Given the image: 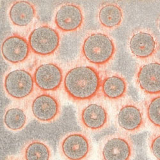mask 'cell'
Returning a JSON list of instances; mask_svg holds the SVG:
<instances>
[{
    "mask_svg": "<svg viewBox=\"0 0 160 160\" xmlns=\"http://www.w3.org/2000/svg\"><path fill=\"white\" fill-rule=\"evenodd\" d=\"M144 111L150 124L160 130V95L151 97L145 101Z\"/></svg>",
    "mask_w": 160,
    "mask_h": 160,
    "instance_id": "obj_20",
    "label": "cell"
},
{
    "mask_svg": "<svg viewBox=\"0 0 160 160\" xmlns=\"http://www.w3.org/2000/svg\"><path fill=\"white\" fill-rule=\"evenodd\" d=\"M99 154L101 160H133L135 145L128 135L115 132L102 138Z\"/></svg>",
    "mask_w": 160,
    "mask_h": 160,
    "instance_id": "obj_4",
    "label": "cell"
},
{
    "mask_svg": "<svg viewBox=\"0 0 160 160\" xmlns=\"http://www.w3.org/2000/svg\"><path fill=\"white\" fill-rule=\"evenodd\" d=\"M35 87L33 74L24 69L10 70L3 78L5 94L14 101H23L30 98Z\"/></svg>",
    "mask_w": 160,
    "mask_h": 160,
    "instance_id": "obj_7",
    "label": "cell"
},
{
    "mask_svg": "<svg viewBox=\"0 0 160 160\" xmlns=\"http://www.w3.org/2000/svg\"><path fill=\"white\" fill-rule=\"evenodd\" d=\"M23 160H52V150L46 142L34 139L26 142L21 149Z\"/></svg>",
    "mask_w": 160,
    "mask_h": 160,
    "instance_id": "obj_19",
    "label": "cell"
},
{
    "mask_svg": "<svg viewBox=\"0 0 160 160\" xmlns=\"http://www.w3.org/2000/svg\"><path fill=\"white\" fill-rule=\"evenodd\" d=\"M128 90L127 80L121 74L110 72L102 79L100 92L104 98L108 101H117L123 99Z\"/></svg>",
    "mask_w": 160,
    "mask_h": 160,
    "instance_id": "obj_16",
    "label": "cell"
},
{
    "mask_svg": "<svg viewBox=\"0 0 160 160\" xmlns=\"http://www.w3.org/2000/svg\"><path fill=\"white\" fill-rule=\"evenodd\" d=\"M63 71L55 62H44L37 65L33 76L36 87L44 92L58 90L63 85Z\"/></svg>",
    "mask_w": 160,
    "mask_h": 160,
    "instance_id": "obj_11",
    "label": "cell"
},
{
    "mask_svg": "<svg viewBox=\"0 0 160 160\" xmlns=\"http://www.w3.org/2000/svg\"><path fill=\"white\" fill-rule=\"evenodd\" d=\"M5 160H23L21 156H16V155H11L8 156Z\"/></svg>",
    "mask_w": 160,
    "mask_h": 160,
    "instance_id": "obj_22",
    "label": "cell"
},
{
    "mask_svg": "<svg viewBox=\"0 0 160 160\" xmlns=\"http://www.w3.org/2000/svg\"><path fill=\"white\" fill-rule=\"evenodd\" d=\"M135 81L144 94L153 96L160 95V60L148 61L139 65Z\"/></svg>",
    "mask_w": 160,
    "mask_h": 160,
    "instance_id": "obj_13",
    "label": "cell"
},
{
    "mask_svg": "<svg viewBox=\"0 0 160 160\" xmlns=\"http://www.w3.org/2000/svg\"><path fill=\"white\" fill-rule=\"evenodd\" d=\"M148 145L153 157L156 160H160V130L152 133L149 138Z\"/></svg>",
    "mask_w": 160,
    "mask_h": 160,
    "instance_id": "obj_21",
    "label": "cell"
},
{
    "mask_svg": "<svg viewBox=\"0 0 160 160\" xmlns=\"http://www.w3.org/2000/svg\"><path fill=\"white\" fill-rule=\"evenodd\" d=\"M157 25H158V28L159 31L160 32V18L158 19V22H157Z\"/></svg>",
    "mask_w": 160,
    "mask_h": 160,
    "instance_id": "obj_23",
    "label": "cell"
},
{
    "mask_svg": "<svg viewBox=\"0 0 160 160\" xmlns=\"http://www.w3.org/2000/svg\"><path fill=\"white\" fill-rule=\"evenodd\" d=\"M79 125L89 132H99L109 127L110 115L104 103L91 102L80 108L78 112Z\"/></svg>",
    "mask_w": 160,
    "mask_h": 160,
    "instance_id": "obj_9",
    "label": "cell"
},
{
    "mask_svg": "<svg viewBox=\"0 0 160 160\" xmlns=\"http://www.w3.org/2000/svg\"><path fill=\"white\" fill-rule=\"evenodd\" d=\"M53 21L57 29L62 33L76 32L85 23L84 11L78 4L63 3L56 10Z\"/></svg>",
    "mask_w": 160,
    "mask_h": 160,
    "instance_id": "obj_10",
    "label": "cell"
},
{
    "mask_svg": "<svg viewBox=\"0 0 160 160\" xmlns=\"http://www.w3.org/2000/svg\"><path fill=\"white\" fill-rule=\"evenodd\" d=\"M128 47L132 55L139 60L153 58L159 49L158 40L149 29H138L133 32L129 39Z\"/></svg>",
    "mask_w": 160,
    "mask_h": 160,
    "instance_id": "obj_12",
    "label": "cell"
},
{
    "mask_svg": "<svg viewBox=\"0 0 160 160\" xmlns=\"http://www.w3.org/2000/svg\"><path fill=\"white\" fill-rule=\"evenodd\" d=\"M97 18L99 24L103 29L114 30L122 24L124 12L118 4L106 3L99 8Z\"/></svg>",
    "mask_w": 160,
    "mask_h": 160,
    "instance_id": "obj_18",
    "label": "cell"
},
{
    "mask_svg": "<svg viewBox=\"0 0 160 160\" xmlns=\"http://www.w3.org/2000/svg\"><path fill=\"white\" fill-rule=\"evenodd\" d=\"M29 111L19 103H13L6 108L3 114V124L12 132L22 131L29 122Z\"/></svg>",
    "mask_w": 160,
    "mask_h": 160,
    "instance_id": "obj_17",
    "label": "cell"
},
{
    "mask_svg": "<svg viewBox=\"0 0 160 160\" xmlns=\"http://www.w3.org/2000/svg\"><path fill=\"white\" fill-rule=\"evenodd\" d=\"M32 116L41 123H51L60 117L62 105L60 100L51 92H39L32 96L28 103Z\"/></svg>",
    "mask_w": 160,
    "mask_h": 160,
    "instance_id": "obj_8",
    "label": "cell"
},
{
    "mask_svg": "<svg viewBox=\"0 0 160 160\" xmlns=\"http://www.w3.org/2000/svg\"><path fill=\"white\" fill-rule=\"evenodd\" d=\"M28 41L32 53L38 57H47L54 55L58 51L61 36L59 31L52 26L40 24L31 30Z\"/></svg>",
    "mask_w": 160,
    "mask_h": 160,
    "instance_id": "obj_3",
    "label": "cell"
},
{
    "mask_svg": "<svg viewBox=\"0 0 160 160\" xmlns=\"http://www.w3.org/2000/svg\"><path fill=\"white\" fill-rule=\"evenodd\" d=\"M1 49L3 59L13 65L24 63L32 52L28 39L18 33L8 35L3 41Z\"/></svg>",
    "mask_w": 160,
    "mask_h": 160,
    "instance_id": "obj_14",
    "label": "cell"
},
{
    "mask_svg": "<svg viewBox=\"0 0 160 160\" xmlns=\"http://www.w3.org/2000/svg\"><path fill=\"white\" fill-rule=\"evenodd\" d=\"M117 51L114 39L104 32H92L84 37L81 52L84 59L92 65L104 67L114 58Z\"/></svg>",
    "mask_w": 160,
    "mask_h": 160,
    "instance_id": "obj_2",
    "label": "cell"
},
{
    "mask_svg": "<svg viewBox=\"0 0 160 160\" xmlns=\"http://www.w3.org/2000/svg\"><path fill=\"white\" fill-rule=\"evenodd\" d=\"M35 5L28 1H16L12 3L8 16L10 23L16 28L23 29L30 26L37 18Z\"/></svg>",
    "mask_w": 160,
    "mask_h": 160,
    "instance_id": "obj_15",
    "label": "cell"
},
{
    "mask_svg": "<svg viewBox=\"0 0 160 160\" xmlns=\"http://www.w3.org/2000/svg\"><path fill=\"white\" fill-rule=\"evenodd\" d=\"M144 109L136 101L128 99L118 107L115 122L117 129L126 135L136 134L144 129L146 124Z\"/></svg>",
    "mask_w": 160,
    "mask_h": 160,
    "instance_id": "obj_5",
    "label": "cell"
},
{
    "mask_svg": "<svg viewBox=\"0 0 160 160\" xmlns=\"http://www.w3.org/2000/svg\"><path fill=\"white\" fill-rule=\"evenodd\" d=\"M58 149L64 160H88L92 152L93 144L87 133L72 131L60 138Z\"/></svg>",
    "mask_w": 160,
    "mask_h": 160,
    "instance_id": "obj_6",
    "label": "cell"
},
{
    "mask_svg": "<svg viewBox=\"0 0 160 160\" xmlns=\"http://www.w3.org/2000/svg\"><path fill=\"white\" fill-rule=\"evenodd\" d=\"M102 79L99 70L94 66L76 65L65 73L63 87L71 100L85 102L99 94Z\"/></svg>",
    "mask_w": 160,
    "mask_h": 160,
    "instance_id": "obj_1",
    "label": "cell"
}]
</instances>
